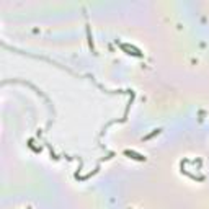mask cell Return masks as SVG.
<instances>
[{
	"label": "cell",
	"mask_w": 209,
	"mask_h": 209,
	"mask_svg": "<svg viewBox=\"0 0 209 209\" xmlns=\"http://www.w3.org/2000/svg\"><path fill=\"white\" fill-rule=\"evenodd\" d=\"M126 155H131L132 159H136V160H145V157L144 155H140V153H136V152H131V150H126Z\"/></svg>",
	"instance_id": "cell-1"
}]
</instances>
